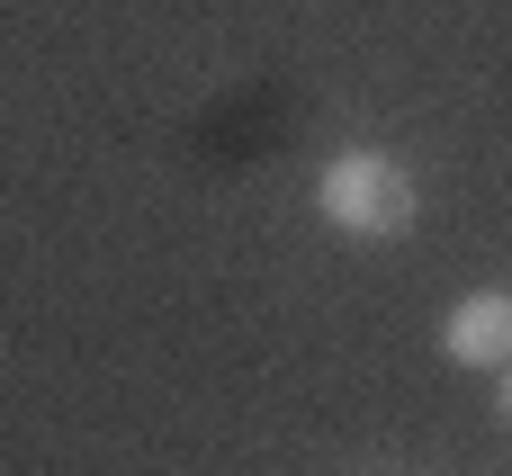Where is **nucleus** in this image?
I'll return each instance as SVG.
<instances>
[{"mask_svg": "<svg viewBox=\"0 0 512 476\" xmlns=\"http://www.w3.org/2000/svg\"><path fill=\"white\" fill-rule=\"evenodd\" d=\"M315 216H324L333 234H351V243H405L414 216H423V189H414V171H405L396 153L351 144V153L324 162V180H315Z\"/></svg>", "mask_w": 512, "mask_h": 476, "instance_id": "nucleus-1", "label": "nucleus"}, {"mask_svg": "<svg viewBox=\"0 0 512 476\" xmlns=\"http://www.w3.org/2000/svg\"><path fill=\"white\" fill-rule=\"evenodd\" d=\"M495 378H504V387H495V414H504V423H512V360H504V369H495Z\"/></svg>", "mask_w": 512, "mask_h": 476, "instance_id": "nucleus-3", "label": "nucleus"}, {"mask_svg": "<svg viewBox=\"0 0 512 476\" xmlns=\"http://www.w3.org/2000/svg\"><path fill=\"white\" fill-rule=\"evenodd\" d=\"M441 360L459 369H504L512 360V288H477L441 315Z\"/></svg>", "mask_w": 512, "mask_h": 476, "instance_id": "nucleus-2", "label": "nucleus"}]
</instances>
